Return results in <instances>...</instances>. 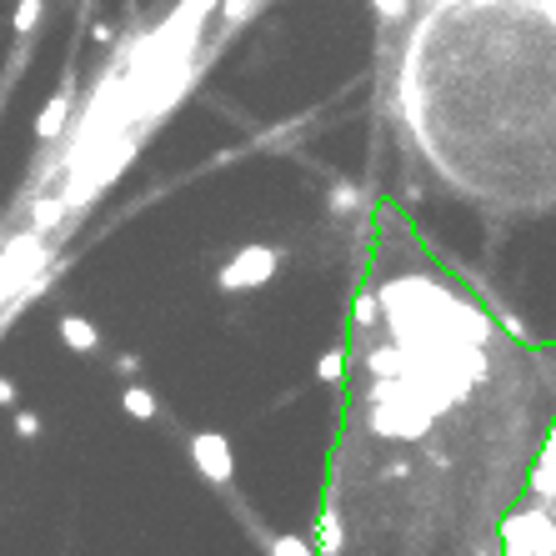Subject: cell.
Returning <instances> with one entry per match:
<instances>
[{"label":"cell","instance_id":"cell-11","mask_svg":"<svg viewBox=\"0 0 556 556\" xmlns=\"http://www.w3.org/2000/svg\"><path fill=\"white\" fill-rule=\"evenodd\" d=\"M46 16V0H21V11H16V36H31Z\"/></svg>","mask_w":556,"mask_h":556},{"label":"cell","instance_id":"cell-16","mask_svg":"<svg viewBox=\"0 0 556 556\" xmlns=\"http://www.w3.org/2000/svg\"><path fill=\"white\" fill-rule=\"evenodd\" d=\"M356 201H361V196H356V191H351V186L341 181V186H336V196H331V211H351Z\"/></svg>","mask_w":556,"mask_h":556},{"label":"cell","instance_id":"cell-12","mask_svg":"<svg viewBox=\"0 0 556 556\" xmlns=\"http://www.w3.org/2000/svg\"><path fill=\"white\" fill-rule=\"evenodd\" d=\"M316 376H321L326 386H331V381H341V376H346V356H341V351H326V356L316 361Z\"/></svg>","mask_w":556,"mask_h":556},{"label":"cell","instance_id":"cell-18","mask_svg":"<svg viewBox=\"0 0 556 556\" xmlns=\"http://www.w3.org/2000/svg\"><path fill=\"white\" fill-rule=\"evenodd\" d=\"M116 371H121V376H136V371H141V356H121Z\"/></svg>","mask_w":556,"mask_h":556},{"label":"cell","instance_id":"cell-14","mask_svg":"<svg viewBox=\"0 0 556 556\" xmlns=\"http://www.w3.org/2000/svg\"><path fill=\"white\" fill-rule=\"evenodd\" d=\"M16 436H21V441H36V436H41V416H36V411H16Z\"/></svg>","mask_w":556,"mask_h":556},{"label":"cell","instance_id":"cell-3","mask_svg":"<svg viewBox=\"0 0 556 556\" xmlns=\"http://www.w3.org/2000/svg\"><path fill=\"white\" fill-rule=\"evenodd\" d=\"M191 461L211 486H231V476H236V451L221 431H196L191 436Z\"/></svg>","mask_w":556,"mask_h":556},{"label":"cell","instance_id":"cell-7","mask_svg":"<svg viewBox=\"0 0 556 556\" xmlns=\"http://www.w3.org/2000/svg\"><path fill=\"white\" fill-rule=\"evenodd\" d=\"M341 541H346L341 516H336V506L326 501V506H321V516H316V551H321V556H341Z\"/></svg>","mask_w":556,"mask_h":556},{"label":"cell","instance_id":"cell-10","mask_svg":"<svg viewBox=\"0 0 556 556\" xmlns=\"http://www.w3.org/2000/svg\"><path fill=\"white\" fill-rule=\"evenodd\" d=\"M266 551L271 556H316V546L301 536H266Z\"/></svg>","mask_w":556,"mask_h":556},{"label":"cell","instance_id":"cell-2","mask_svg":"<svg viewBox=\"0 0 556 556\" xmlns=\"http://www.w3.org/2000/svg\"><path fill=\"white\" fill-rule=\"evenodd\" d=\"M501 546L526 556H556V516L546 506H521L501 521Z\"/></svg>","mask_w":556,"mask_h":556},{"label":"cell","instance_id":"cell-1","mask_svg":"<svg viewBox=\"0 0 556 556\" xmlns=\"http://www.w3.org/2000/svg\"><path fill=\"white\" fill-rule=\"evenodd\" d=\"M276 271H281V251L256 241V246H241V251L216 271V286H221L226 296H236V291H261Z\"/></svg>","mask_w":556,"mask_h":556},{"label":"cell","instance_id":"cell-17","mask_svg":"<svg viewBox=\"0 0 556 556\" xmlns=\"http://www.w3.org/2000/svg\"><path fill=\"white\" fill-rule=\"evenodd\" d=\"M0 406H16V381L0 376Z\"/></svg>","mask_w":556,"mask_h":556},{"label":"cell","instance_id":"cell-4","mask_svg":"<svg viewBox=\"0 0 556 556\" xmlns=\"http://www.w3.org/2000/svg\"><path fill=\"white\" fill-rule=\"evenodd\" d=\"M71 106H76V86L66 81V86L46 101V111L36 116V136H41V141H56V136L66 131V121H71Z\"/></svg>","mask_w":556,"mask_h":556},{"label":"cell","instance_id":"cell-6","mask_svg":"<svg viewBox=\"0 0 556 556\" xmlns=\"http://www.w3.org/2000/svg\"><path fill=\"white\" fill-rule=\"evenodd\" d=\"M61 341H66L76 356H96V351H101V331H96L86 316H61Z\"/></svg>","mask_w":556,"mask_h":556},{"label":"cell","instance_id":"cell-5","mask_svg":"<svg viewBox=\"0 0 556 556\" xmlns=\"http://www.w3.org/2000/svg\"><path fill=\"white\" fill-rule=\"evenodd\" d=\"M531 496H536V506H546L551 516H556V436L546 441V451H541V466L531 471Z\"/></svg>","mask_w":556,"mask_h":556},{"label":"cell","instance_id":"cell-13","mask_svg":"<svg viewBox=\"0 0 556 556\" xmlns=\"http://www.w3.org/2000/svg\"><path fill=\"white\" fill-rule=\"evenodd\" d=\"M371 11H376L381 21H401V16L411 11V0H371Z\"/></svg>","mask_w":556,"mask_h":556},{"label":"cell","instance_id":"cell-9","mask_svg":"<svg viewBox=\"0 0 556 556\" xmlns=\"http://www.w3.org/2000/svg\"><path fill=\"white\" fill-rule=\"evenodd\" d=\"M351 326H356V331H376V326H381V301H376V291H356V301H351Z\"/></svg>","mask_w":556,"mask_h":556},{"label":"cell","instance_id":"cell-8","mask_svg":"<svg viewBox=\"0 0 556 556\" xmlns=\"http://www.w3.org/2000/svg\"><path fill=\"white\" fill-rule=\"evenodd\" d=\"M121 411L136 416V421H156V416H161V401H156V391H146V386H126V391H121Z\"/></svg>","mask_w":556,"mask_h":556},{"label":"cell","instance_id":"cell-15","mask_svg":"<svg viewBox=\"0 0 556 556\" xmlns=\"http://www.w3.org/2000/svg\"><path fill=\"white\" fill-rule=\"evenodd\" d=\"M251 11H256V0H226V11H221V16H226V26H236V21H246Z\"/></svg>","mask_w":556,"mask_h":556}]
</instances>
